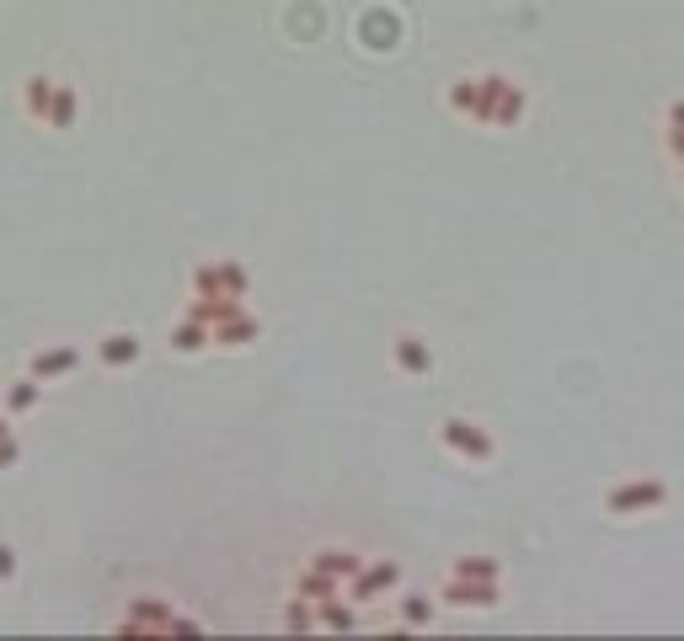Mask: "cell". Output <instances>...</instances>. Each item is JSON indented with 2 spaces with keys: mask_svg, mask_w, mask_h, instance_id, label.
<instances>
[{
  "mask_svg": "<svg viewBox=\"0 0 684 641\" xmlns=\"http://www.w3.org/2000/svg\"><path fill=\"white\" fill-rule=\"evenodd\" d=\"M11 577H17V551L0 545V583H11Z\"/></svg>",
  "mask_w": 684,
  "mask_h": 641,
  "instance_id": "9c48e42d",
  "label": "cell"
},
{
  "mask_svg": "<svg viewBox=\"0 0 684 641\" xmlns=\"http://www.w3.org/2000/svg\"><path fill=\"white\" fill-rule=\"evenodd\" d=\"M75 113H81V102H75V91L54 81V102H49V129H70V123H75Z\"/></svg>",
  "mask_w": 684,
  "mask_h": 641,
  "instance_id": "5b68a950",
  "label": "cell"
},
{
  "mask_svg": "<svg viewBox=\"0 0 684 641\" xmlns=\"http://www.w3.org/2000/svg\"><path fill=\"white\" fill-rule=\"evenodd\" d=\"M391 353H396V369H407V374H428V369H433L428 342H423V337H412V332H401Z\"/></svg>",
  "mask_w": 684,
  "mask_h": 641,
  "instance_id": "7a4b0ae2",
  "label": "cell"
},
{
  "mask_svg": "<svg viewBox=\"0 0 684 641\" xmlns=\"http://www.w3.org/2000/svg\"><path fill=\"white\" fill-rule=\"evenodd\" d=\"M49 102H54V81H49V75H27L22 107H27V113H33L38 123H49Z\"/></svg>",
  "mask_w": 684,
  "mask_h": 641,
  "instance_id": "277c9868",
  "label": "cell"
},
{
  "mask_svg": "<svg viewBox=\"0 0 684 641\" xmlns=\"http://www.w3.org/2000/svg\"><path fill=\"white\" fill-rule=\"evenodd\" d=\"M75 364H81V353H75V348H49V353H38L33 364H27V374L43 385V380H54V374H70Z\"/></svg>",
  "mask_w": 684,
  "mask_h": 641,
  "instance_id": "3957f363",
  "label": "cell"
},
{
  "mask_svg": "<svg viewBox=\"0 0 684 641\" xmlns=\"http://www.w3.org/2000/svg\"><path fill=\"white\" fill-rule=\"evenodd\" d=\"M6 433H11V417H0V439H6Z\"/></svg>",
  "mask_w": 684,
  "mask_h": 641,
  "instance_id": "30bf717a",
  "label": "cell"
},
{
  "mask_svg": "<svg viewBox=\"0 0 684 641\" xmlns=\"http://www.w3.org/2000/svg\"><path fill=\"white\" fill-rule=\"evenodd\" d=\"M17 455H22L17 433H6V439H0V471H6V465H17Z\"/></svg>",
  "mask_w": 684,
  "mask_h": 641,
  "instance_id": "ba28073f",
  "label": "cell"
},
{
  "mask_svg": "<svg viewBox=\"0 0 684 641\" xmlns=\"http://www.w3.org/2000/svg\"><path fill=\"white\" fill-rule=\"evenodd\" d=\"M439 444L455 449V455H465V460H487V455H492V439L476 428V422H465V417L439 422Z\"/></svg>",
  "mask_w": 684,
  "mask_h": 641,
  "instance_id": "6da1fadb",
  "label": "cell"
},
{
  "mask_svg": "<svg viewBox=\"0 0 684 641\" xmlns=\"http://www.w3.org/2000/svg\"><path fill=\"white\" fill-rule=\"evenodd\" d=\"M38 396H43V390H38V380H33V374H27V380H17V385L6 390V417H17V412H33V406H38Z\"/></svg>",
  "mask_w": 684,
  "mask_h": 641,
  "instance_id": "8992f818",
  "label": "cell"
},
{
  "mask_svg": "<svg viewBox=\"0 0 684 641\" xmlns=\"http://www.w3.org/2000/svg\"><path fill=\"white\" fill-rule=\"evenodd\" d=\"M139 358V342L129 332H113V337H102V364H134Z\"/></svg>",
  "mask_w": 684,
  "mask_h": 641,
  "instance_id": "52a82bcc",
  "label": "cell"
}]
</instances>
